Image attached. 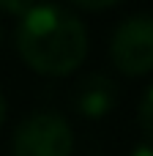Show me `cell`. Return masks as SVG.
<instances>
[{"mask_svg": "<svg viewBox=\"0 0 153 156\" xmlns=\"http://www.w3.org/2000/svg\"><path fill=\"white\" fill-rule=\"evenodd\" d=\"M5 121V99H3V90H0V126Z\"/></svg>", "mask_w": 153, "mask_h": 156, "instance_id": "cell-9", "label": "cell"}, {"mask_svg": "<svg viewBox=\"0 0 153 156\" xmlns=\"http://www.w3.org/2000/svg\"><path fill=\"white\" fill-rule=\"evenodd\" d=\"M137 118H140V129H142V134L151 140V145H153V85L145 90V96H142V101H140V112H137Z\"/></svg>", "mask_w": 153, "mask_h": 156, "instance_id": "cell-5", "label": "cell"}, {"mask_svg": "<svg viewBox=\"0 0 153 156\" xmlns=\"http://www.w3.org/2000/svg\"><path fill=\"white\" fill-rule=\"evenodd\" d=\"M33 5V0H0V11H5V14H25L27 8Z\"/></svg>", "mask_w": 153, "mask_h": 156, "instance_id": "cell-6", "label": "cell"}, {"mask_svg": "<svg viewBox=\"0 0 153 156\" xmlns=\"http://www.w3.org/2000/svg\"><path fill=\"white\" fill-rule=\"evenodd\" d=\"M74 132L68 121L57 112H33L27 115L11 140L14 156H71Z\"/></svg>", "mask_w": 153, "mask_h": 156, "instance_id": "cell-2", "label": "cell"}, {"mask_svg": "<svg viewBox=\"0 0 153 156\" xmlns=\"http://www.w3.org/2000/svg\"><path fill=\"white\" fill-rule=\"evenodd\" d=\"M19 58L44 77L74 74L88 58L85 22L60 3H33L16 25Z\"/></svg>", "mask_w": 153, "mask_h": 156, "instance_id": "cell-1", "label": "cell"}, {"mask_svg": "<svg viewBox=\"0 0 153 156\" xmlns=\"http://www.w3.org/2000/svg\"><path fill=\"white\" fill-rule=\"evenodd\" d=\"M0 38H3V30H0Z\"/></svg>", "mask_w": 153, "mask_h": 156, "instance_id": "cell-10", "label": "cell"}, {"mask_svg": "<svg viewBox=\"0 0 153 156\" xmlns=\"http://www.w3.org/2000/svg\"><path fill=\"white\" fill-rule=\"evenodd\" d=\"M118 104V85L107 77V74H88L77 82L74 90V107L82 118H104L107 112H112Z\"/></svg>", "mask_w": 153, "mask_h": 156, "instance_id": "cell-4", "label": "cell"}, {"mask_svg": "<svg viewBox=\"0 0 153 156\" xmlns=\"http://www.w3.org/2000/svg\"><path fill=\"white\" fill-rule=\"evenodd\" d=\"M71 3L85 8V11H104V8H110V5H115L120 0H71Z\"/></svg>", "mask_w": 153, "mask_h": 156, "instance_id": "cell-7", "label": "cell"}, {"mask_svg": "<svg viewBox=\"0 0 153 156\" xmlns=\"http://www.w3.org/2000/svg\"><path fill=\"white\" fill-rule=\"evenodd\" d=\"M129 156H153V145L151 143H142V145H137Z\"/></svg>", "mask_w": 153, "mask_h": 156, "instance_id": "cell-8", "label": "cell"}, {"mask_svg": "<svg viewBox=\"0 0 153 156\" xmlns=\"http://www.w3.org/2000/svg\"><path fill=\"white\" fill-rule=\"evenodd\" d=\"M112 66L126 77H142L153 71V14L123 19L110 38Z\"/></svg>", "mask_w": 153, "mask_h": 156, "instance_id": "cell-3", "label": "cell"}]
</instances>
